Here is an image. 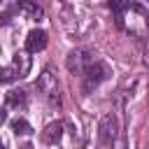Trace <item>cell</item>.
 <instances>
[{"instance_id":"1","label":"cell","mask_w":149,"mask_h":149,"mask_svg":"<svg viewBox=\"0 0 149 149\" xmlns=\"http://www.w3.org/2000/svg\"><path fill=\"white\" fill-rule=\"evenodd\" d=\"M81 77L86 79V84H84L86 91L88 88H95L100 81H105L109 77V68L105 63H100V61H88L86 68H84V72H81Z\"/></svg>"},{"instance_id":"2","label":"cell","mask_w":149,"mask_h":149,"mask_svg":"<svg viewBox=\"0 0 149 149\" xmlns=\"http://www.w3.org/2000/svg\"><path fill=\"white\" fill-rule=\"evenodd\" d=\"M35 86H37V91L44 93L51 102L58 98V81H56V74L51 72V68H44V70H42V74L37 77Z\"/></svg>"},{"instance_id":"3","label":"cell","mask_w":149,"mask_h":149,"mask_svg":"<svg viewBox=\"0 0 149 149\" xmlns=\"http://www.w3.org/2000/svg\"><path fill=\"white\" fill-rule=\"evenodd\" d=\"M98 135H100V147H102V149L114 142V137H116V121H114L112 114H105V116L100 119V130H98Z\"/></svg>"},{"instance_id":"4","label":"cell","mask_w":149,"mask_h":149,"mask_svg":"<svg viewBox=\"0 0 149 149\" xmlns=\"http://www.w3.org/2000/svg\"><path fill=\"white\" fill-rule=\"evenodd\" d=\"M91 58L86 56V51H70L68 54V61H65V65H68V70H70V74H79L81 77V72H84V68H86V63H88Z\"/></svg>"},{"instance_id":"5","label":"cell","mask_w":149,"mask_h":149,"mask_svg":"<svg viewBox=\"0 0 149 149\" xmlns=\"http://www.w3.org/2000/svg\"><path fill=\"white\" fill-rule=\"evenodd\" d=\"M44 47H47V33L40 30V28L30 30L28 37H26V49H28L30 54H37V51H42Z\"/></svg>"},{"instance_id":"6","label":"cell","mask_w":149,"mask_h":149,"mask_svg":"<svg viewBox=\"0 0 149 149\" xmlns=\"http://www.w3.org/2000/svg\"><path fill=\"white\" fill-rule=\"evenodd\" d=\"M19 12L26 16V19H42V14H44V9H42V5L37 2V0H19Z\"/></svg>"},{"instance_id":"7","label":"cell","mask_w":149,"mask_h":149,"mask_svg":"<svg viewBox=\"0 0 149 149\" xmlns=\"http://www.w3.org/2000/svg\"><path fill=\"white\" fill-rule=\"evenodd\" d=\"M28 54H30L28 49H26V51H16V54H14V65H12V68L16 70V74H19V77H26V74L30 72V56H28Z\"/></svg>"},{"instance_id":"8","label":"cell","mask_w":149,"mask_h":149,"mask_svg":"<svg viewBox=\"0 0 149 149\" xmlns=\"http://www.w3.org/2000/svg\"><path fill=\"white\" fill-rule=\"evenodd\" d=\"M61 135H63V121H54V123H49L47 130L42 133V140H44L47 144H56V142L61 140Z\"/></svg>"},{"instance_id":"9","label":"cell","mask_w":149,"mask_h":149,"mask_svg":"<svg viewBox=\"0 0 149 149\" xmlns=\"http://www.w3.org/2000/svg\"><path fill=\"white\" fill-rule=\"evenodd\" d=\"M109 7L114 12V16H116V23L123 26V12L130 7V0H109Z\"/></svg>"},{"instance_id":"10","label":"cell","mask_w":149,"mask_h":149,"mask_svg":"<svg viewBox=\"0 0 149 149\" xmlns=\"http://www.w3.org/2000/svg\"><path fill=\"white\" fill-rule=\"evenodd\" d=\"M12 130H14L16 135H30V133H33V128H30V123H28L26 119H14V121H12Z\"/></svg>"},{"instance_id":"11","label":"cell","mask_w":149,"mask_h":149,"mask_svg":"<svg viewBox=\"0 0 149 149\" xmlns=\"http://www.w3.org/2000/svg\"><path fill=\"white\" fill-rule=\"evenodd\" d=\"M7 102H9L12 107L26 105V93H23V91H9V93H7Z\"/></svg>"},{"instance_id":"12","label":"cell","mask_w":149,"mask_h":149,"mask_svg":"<svg viewBox=\"0 0 149 149\" xmlns=\"http://www.w3.org/2000/svg\"><path fill=\"white\" fill-rule=\"evenodd\" d=\"M16 77H19V74H16V70H14L12 65H7V68H2V70H0V81H2V84H9V81H14Z\"/></svg>"},{"instance_id":"13","label":"cell","mask_w":149,"mask_h":149,"mask_svg":"<svg viewBox=\"0 0 149 149\" xmlns=\"http://www.w3.org/2000/svg\"><path fill=\"white\" fill-rule=\"evenodd\" d=\"M5 119H7V114H5V109H0V123H2Z\"/></svg>"},{"instance_id":"14","label":"cell","mask_w":149,"mask_h":149,"mask_svg":"<svg viewBox=\"0 0 149 149\" xmlns=\"http://www.w3.org/2000/svg\"><path fill=\"white\" fill-rule=\"evenodd\" d=\"M0 149H2V142H0Z\"/></svg>"},{"instance_id":"15","label":"cell","mask_w":149,"mask_h":149,"mask_svg":"<svg viewBox=\"0 0 149 149\" xmlns=\"http://www.w3.org/2000/svg\"><path fill=\"white\" fill-rule=\"evenodd\" d=\"M147 23H149V19H147Z\"/></svg>"}]
</instances>
